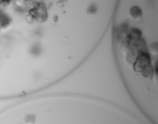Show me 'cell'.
Instances as JSON below:
<instances>
[]
</instances>
